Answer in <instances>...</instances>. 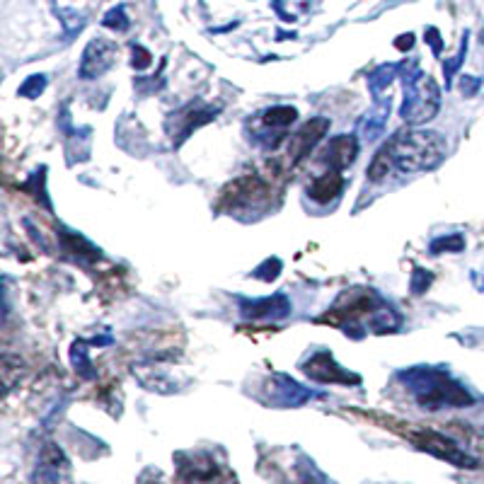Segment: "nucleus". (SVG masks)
Masks as SVG:
<instances>
[{"instance_id": "13", "label": "nucleus", "mask_w": 484, "mask_h": 484, "mask_svg": "<svg viewBox=\"0 0 484 484\" xmlns=\"http://www.w3.org/2000/svg\"><path fill=\"white\" fill-rule=\"evenodd\" d=\"M134 376L138 378V383L145 387V390L160 392V394H170L177 390V385L172 383V378L167 376L165 371H160L157 363H138V366L131 368Z\"/></svg>"}, {"instance_id": "2", "label": "nucleus", "mask_w": 484, "mask_h": 484, "mask_svg": "<svg viewBox=\"0 0 484 484\" xmlns=\"http://www.w3.org/2000/svg\"><path fill=\"white\" fill-rule=\"evenodd\" d=\"M385 148L402 172H429L446 160L448 141L436 131H399Z\"/></svg>"}, {"instance_id": "31", "label": "nucleus", "mask_w": 484, "mask_h": 484, "mask_svg": "<svg viewBox=\"0 0 484 484\" xmlns=\"http://www.w3.org/2000/svg\"><path fill=\"white\" fill-rule=\"evenodd\" d=\"M482 80L480 78H470V76H462L460 78V90L465 97H472V94H477V90H480Z\"/></svg>"}, {"instance_id": "6", "label": "nucleus", "mask_w": 484, "mask_h": 484, "mask_svg": "<svg viewBox=\"0 0 484 484\" xmlns=\"http://www.w3.org/2000/svg\"><path fill=\"white\" fill-rule=\"evenodd\" d=\"M313 397H322V394L301 385L298 380L283 376V373H273L266 380V399L273 407H301Z\"/></svg>"}, {"instance_id": "7", "label": "nucleus", "mask_w": 484, "mask_h": 484, "mask_svg": "<svg viewBox=\"0 0 484 484\" xmlns=\"http://www.w3.org/2000/svg\"><path fill=\"white\" fill-rule=\"evenodd\" d=\"M117 51L119 49H117V44H114V41L102 39V36L92 39L90 44L85 46V51H83L78 76H80L83 80H92V78L104 76V73L114 66V61H117Z\"/></svg>"}, {"instance_id": "21", "label": "nucleus", "mask_w": 484, "mask_h": 484, "mask_svg": "<svg viewBox=\"0 0 484 484\" xmlns=\"http://www.w3.org/2000/svg\"><path fill=\"white\" fill-rule=\"evenodd\" d=\"M467 41H470V34H462V41H460V49H457L455 59H446L443 61V78H446V90H450V85H453V78L455 73L462 68V63H465V56H467Z\"/></svg>"}, {"instance_id": "19", "label": "nucleus", "mask_w": 484, "mask_h": 484, "mask_svg": "<svg viewBox=\"0 0 484 484\" xmlns=\"http://www.w3.org/2000/svg\"><path fill=\"white\" fill-rule=\"evenodd\" d=\"M296 119H298V109L286 107V104H283V107H269V109H264V114H262V124H264V129L281 131V134H286V129Z\"/></svg>"}, {"instance_id": "20", "label": "nucleus", "mask_w": 484, "mask_h": 484, "mask_svg": "<svg viewBox=\"0 0 484 484\" xmlns=\"http://www.w3.org/2000/svg\"><path fill=\"white\" fill-rule=\"evenodd\" d=\"M94 341H85V339H76V344L71 346V361L73 368L78 371V376L85 378V380H92L97 376V371L92 368L90 359H87V346H92Z\"/></svg>"}, {"instance_id": "14", "label": "nucleus", "mask_w": 484, "mask_h": 484, "mask_svg": "<svg viewBox=\"0 0 484 484\" xmlns=\"http://www.w3.org/2000/svg\"><path fill=\"white\" fill-rule=\"evenodd\" d=\"M341 189H344V177H341V172L327 170L325 175H320L318 180L310 184L308 194H310V199H315L318 204H329L339 197Z\"/></svg>"}, {"instance_id": "22", "label": "nucleus", "mask_w": 484, "mask_h": 484, "mask_svg": "<svg viewBox=\"0 0 484 484\" xmlns=\"http://www.w3.org/2000/svg\"><path fill=\"white\" fill-rule=\"evenodd\" d=\"M390 167H394L390 152H387V148H380V150L376 152V157H373L371 167H368V180H371V182L385 180L387 172H390Z\"/></svg>"}, {"instance_id": "32", "label": "nucleus", "mask_w": 484, "mask_h": 484, "mask_svg": "<svg viewBox=\"0 0 484 484\" xmlns=\"http://www.w3.org/2000/svg\"><path fill=\"white\" fill-rule=\"evenodd\" d=\"M394 46H397L399 51H409L414 46V34H402L394 39Z\"/></svg>"}, {"instance_id": "12", "label": "nucleus", "mask_w": 484, "mask_h": 484, "mask_svg": "<svg viewBox=\"0 0 484 484\" xmlns=\"http://www.w3.org/2000/svg\"><path fill=\"white\" fill-rule=\"evenodd\" d=\"M390 109H392L390 94L380 99H373V109H368L366 117L359 121V136L366 143H373V141H378L385 134L387 119H390Z\"/></svg>"}, {"instance_id": "16", "label": "nucleus", "mask_w": 484, "mask_h": 484, "mask_svg": "<svg viewBox=\"0 0 484 484\" xmlns=\"http://www.w3.org/2000/svg\"><path fill=\"white\" fill-rule=\"evenodd\" d=\"M180 472L184 480L208 482L215 477V462L211 457H204V455H194V457L180 455Z\"/></svg>"}, {"instance_id": "1", "label": "nucleus", "mask_w": 484, "mask_h": 484, "mask_svg": "<svg viewBox=\"0 0 484 484\" xmlns=\"http://www.w3.org/2000/svg\"><path fill=\"white\" fill-rule=\"evenodd\" d=\"M397 378H402V383L414 394L419 407L429 409V412L443 407H472L475 404V397L465 390V385L450 378L443 368L417 366L402 371Z\"/></svg>"}, {"instance_id": "23", "label": "nucleus", "mask_w": 484, "mask_h": 484, "mask_svg": "<svg viewBox=\"0 0 484 484\" xmlns=\"http://www.w3.org/2000/svg\"><path fill=\"white\" fill-rule=\"evenodd\" d=\"M462 250H465V238H462L460 233L436 238V240H431V245H429L431 255H443V252H462Z\"/></svg>"}, {"instance_id": "24", "label": "nucleus", "mask_w": 484, "mask_h": 484, "mask_svg": "<svg viewBox=\"0 0 484 484\" xmlns=\"http://www.w3.org/2000/svg\"><path fill=\"white\" fill-rule=\"evenodd\" d=\"M434 283V273L426 271L424 266H412V278H409V291L414 296H422L429 291V286Z\"/></svg>"}, {"instance_id": "9", "label": "nucleus", "mask_w": 484, "mask_h": 484, "mask_svg": "<svg viewBox=\"0 0 484 484\" xmlns=\"http://www.w3.org/2000/svg\"><path fill=\"white\" fill-rule=\"evenodd\" d=\"M327 129H329V119H325V117H315V119H310L308 124H303L301 129L288 138V157H291V162H301L303 157L325 138Z\"/></svg>"}, {"instance_id": "27", "label": "nucleus", "mask_w": 484, "mask_h": 484, "mask_svg": "<svg viewBox=\"0 0 484 484\" xmlns=\"http://www.w3.org/2000/svg\"><path fill=\"white\" fill-rule=\"evenodd\" d=\"M281 259H278V257H271V259H266L264 264H259L257 266L255 271H252V276L255 278H262V281H266V283H271L273 278L278 276V273H281Z\"/></svg>"}, {"instance_id": "3", "label": "nucleus", "mask_w": 484, "mask_h": 484, "mask_svg": "<svg viewBox=\"0 0 484 484\" xmlns=\"http://www.w3.org/2000/svg\"><path fill=\"white\" fill-rule=\"evenodd\" d=\"M402 83H404V99L399 117L407 124L419 126L426 124L439 114L441 109V87L431 76H424L419 71L417 61L412 66L402 63Z\"/></svg>"}, {"instance_id": "15", "label": "nucleus", "mask_w": 484, "mask_h": 484, "mask_svg": "<svg viewBox=\"0 0 484 484\" xmlns=\"http://www.w3.org/2000/svg\"><path fill=\"white\" fill-rule=\"evenodd\" d=\"M399 73H402V63H383L380 68L371 71V76H368V90H371L373 99L387 97L390 94L387 90H390V85Z\"/></svg>"}, {"instance_id": "35", "label": "nucleus", "mask_w": 484, "mask_h": 484, "mask_svg": "<svg viewBox=\"0 0 484 484\" xmlns=\"http://www.w3.org/2000/svg\"><path fill=\"white\" fill-rule=\"evenodd\" d=\"M148 484H160V482H148Z\"/></svg>"}, {"instance_id": "11", "label": "nucleus", "mask_w": 484, "mask_h": 484, "mask_svg": "<svg viewBox=\"0 0 484 484\" xmlns=\"http://www.w3.org/2000/svg\"><path fill=\"white\" fill-rule=\"evenodd\" d=\"M356 155H359V141H356L354 134H349V136H334V138L325 145L320 160H322L325 165H329V170L344 172L346 167L356 160Z\"/></svg>"}, {"instance_id": "26", "label": "nucleus", "mask_w": 484, "mask_h": 484, "mask_svg": "<svg viewBox=\"0 0 484 484\" xmlns=\"http://www.w3.org/2000/svg\"><path fill=\"white\" fill-rule=\"evenodd\" d=\"M44 87H46V76H41V73H34V76H29L27 80L20 85L17 94H20V97L34 99V97H39V94L44 92Z\"/></svg>"}, {"instance_id": "5", "label": "nucleus", "mask_w": 484, "mask_h": 484, "mask_svg": "<svg viewBox=\"0 0 484 484\" xmlns=\"http://www.w3.org/2000/svg\"><path fill=\"white\" fill-rule=\"evenodd\" d=\"M303 373L310 380L318 383H336V385H359L361 376L359 373H351L341 366L339 361H334V356L329 351H318L303 363Z\"/></svg>"}, {"instance_id": "34", "label": "nucleus", "mask_w": 484, "mask_h": 484, "mask_svg": "<svg viewBox=\"0 0 484 484\" xmlns=\"http://www.w3.org/2000/svg\"><path fill=\"white\" fill-rule=\"evenodd\" d=\"M482 44H484V31H482Z\"/></svg>"}, {"instance_id": "25", "label": "nucleus", "mask_w": 484, "mask_h": 484, "mask_svg": "<svg viewBox=\"0 0 484 484\" xmlns=\"http://www.w3.org/2000/svg\"><path fill=\"white\" fill-rule=\"evenodd\" d=\"M102 24L107 29H114V31H126L129 29V15H126V8L124 5H117V8H112L107 15H104Z\"/></svg>"}, {"instance_id": "29", "label": "nucleus", "mask_w": 484, "mask_h": 484, "mask_svg": "<svg viewBox=\"0 0 484 484\" xmlns=\"http://www.w3.org/2000/svg\"><path fill=\"white\" fill-rule=\"evenodd\" d=\"M152 63V56L148 54V51L143 49V46L134 44V56H131V66L136 68V71H145Z\"/></svg>"}, {"instance_id": "18", "label": "nucleus", "mask_w": 484, "mask_h": 484, "mask_svg": "<svg viewBox=\"0 0 484 484\" xmlns=\"http://www.w3.org/2000/svg\"><path fill=\"white\" fill-rule=\"evenodd\" d=\"M215 114H218V109H213V107H206V109H184V112L180 114V129H182V134H180V138L175 141V143H182L184 138H187L192 131H197V126H201V124H206V121H211Z\"/></svg>"}, {"instance_id": "10", "label": "nucleus", "mask_w": 484, "mask_h": 484, "mask_svg": "<svg viewBox=\"0 0 484 484\" xmlns=\"http://www.w3.org/2000/svg\"><path fill=\"white\" fill-rule=\"evenodd\" d=\"M34 484H68V457L56 443H46L41 448Z\"/></svg>"}, {"instance_id": "28", "label": "nucleus", "mask_w": 484, "mask_h": 484, "mask_svg": "<svg viewBox=\"0 0 484 484\" xmlns=\"http://www.w3.org/2000/svg\"><path fill=\"white\" fill-rule=\"evenodd\" d=\"M73 10H61V20H63V24H66V31L68 34H76V31H80L83 29V24H85V17H78V15H71Z\"/></svg>"}, {"instance_id": "17", "label": "nucleus", "mask_w": 484, "mask_h": 484, "mask_svg": "<svg viewBox=\"0 0 484 484\" xmlns=\"http://www.w3.org/2000/svg\"><path fill=\"white\" fill-rule=\"evenodd\" d=\"M59 235H61V245H63V250H68L71 252L76 259H80V262H90V259H97L99 257V250L97 247L92 245V242H87L83 235H78V233H73V230H68V228H59Z\"/></svg>"}, {"instance_id": "4", "label": "nucleus", "mask_w": 484, "mask_h": 484, "mask_svg": "<svg viewBox=\"0 0 484 484\" xmlns=\"http://www.w3.org/2000/svg\"><path fill=\"white\" fill-rule=\"evenodd\" d=\"M407 439L412 441L422 453H429V455L439 457V460H446L455 467H462V470H475V467H480L477 457H472L467 450H462L453 439H448V436L439 434V431H434V429H409Z\"/></svg>"}, {"instance_id": "30", "label": "nucleus", "mask_w": 484, "mask_h": 484, "mask_svg": "<svg viewBox=\"0 0 484 484\" xmlns=\"http://www.w3.org/2000/svg\"><path fill=\"white\" fill-rule=\"evenodd\" d=\"M424 41L431 46L434 56H441V51H443V39H441L439 29H436V27H426V31H424Z\"/></svg>"}, {"instance_id": "8", "label": "nucleus", "mask_w": 484, "mask_h": 484, "mask_svg": "<svg viewBox=\"0 0 484 484\" xmlns=\"http://www.w3.org/2000/svg\"><path fill=\"white\" fill-rule=\"evenodd\" d=\"M240 315L245 322L283 320L291 315V301L283 293H273L269 298H257V301H240Z\"/></svg>"}, {"instance_id": "33", "label": "nucleus", "mask_w": 484, "mask_h": 484, "mask_svg": "<svg viewBox=\"0 0 484 484\" xmlns=\"http://www.w3.org/2000/svg\"><path fill=\"white\" fill-rule=\"evenodd\" d=\"M470 278H472V283H475L477 291H482V293H484V273H480V271H472V273H470Z\"/></svg>"}]
</instances>
